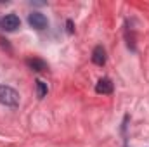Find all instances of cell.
<instances>
[{
  "mask_svg": "<svg viewBox=\"0 0 149 147\" xmlns=\"http://www.w3.org/2000/svg\"><path fill=\"white\" fill-rule=\"evenodd\" d=\"M0 104L7 107L19 106V94L7 85H0Z\"/></svg>",
  "mask_w": 149,
  "mask_h": 147,
  "instance_id": "6da1fadb",
  "label": "cell"
},
{
  "mask_svg": "<svg viewBox=\"0 0 149 147\" xmlns=\"http://www.w3.org/2000/svg\"><path fill=\"white\" fill-rule=\"evenodd\" d=\"M28 23H30V26L35 28V30H45V28L49 26V21H47V17H45L42 12H31V14L28 16Z\"/></svg>",
  "mask_w": 149,
  "mask_h": 147,
  "instance_id": "7a4b0ae2",
  "label": "cell"
},
{
  "mask_svg": "<svg viewBox=\"0 0 149 147\" xmlns=\"http://www.w3.org/2000/svg\"><path fill=\"white\" fill-rule=\"evenodd\" d=\"M19 26H21V19H19L16 14H7V16L2 19V28H3L5 31H16Z\"/></svg>",
  "mask_w": 149,
  "mask_h": 147,
  "instance_id": "3957f363",
  "label": "cell"
},
{
  "mask_svg": "<svg viewBox=\"0 0 149 147\" xmlns=\"http://www.w3.org/2000/svg\"><path fill=\"white\" fill-rule=\"evenodd\" d=\"M106 50H104V47L102 45H97L95 49H94V52H92V62L94 64H97V66H104L106 64Z\"/></svg>",
  "mask_w": 149,
  "mask_h": 147,
  "instance_id": "277c9868",
  "label": "cell"
},
{
  "mask_svg": "<svg viewBox=\"0 0 149 147\" xmlns=\"http://www.w3.org/2000/svg\"><path fill=\"white\" fill-rule=\"evenodd\" d=\"M95 92L97 94H111L113 92V83L109 78H101L95 85Z\"/></svg>",
  "mask_w": 149,
  "mask_h": 147,
  "instance_id": "5b68a950",
  "label": "cell"
},
{
  "mask_svg": "<svg viewBox=\"0 0 149 147\" xmlns=\"http://www.w3.org/2000/svg\"><path fill=\"white\" fill-rule=\"evenodd\" d=\"M26 64H28V68H30V69H33V71H37V73L47 69V62H45V61H42V59H38V57L26 59Z\"/></svg>",
  "mask_w": 149,
  "mask_h": 147,
  "instance_id": "8992f818",
  "label": "cell"
},
{
  "mask_svg": "<svg viewBox=\"0 0 149 147\" xmlns=\"http://www.w3.org/2000/svg\"><path fill=\"white\" fill-rule=\"evenodd\" d=\"M47 92H49L47 83L42 81V80H37V95H38V99H43V97L47 95Z\"/></svg>",
  "mask_w": 149,
  "mask_h": 147,
  "instance_id": "52a82bcc",
  "label": "cell"
},
{
  "mask_svg": "<svg viewBox=\"0 0 149 147\" xmlns=\"http://www.w3.org/2000/svg\"><path fill=\"white\" fill-rule=\"evenodd\" d=\"M66 26H68V33H73V31H74L73 21H71V19H68V21H66Z\"/></svg>",
  "mask_w": 149,
  "mask_h": 147,
  "instance_id": "ba28073f",
  "label": "cell"
}]
</instances>
